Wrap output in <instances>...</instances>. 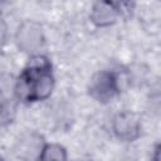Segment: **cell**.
Listing matches in <instances>:
<instances>
[{
	"mask_svg": "<svg viewBox=\"0 0 161 161\" xmlns=\"http://www.w3.org/2000/svg\"><path fill=\"white\" fill-rule=\"evenodd\" d=\"M45 142L43 136L35 132L21 135L14 146V153L21 161H38L43 153Z\"/></svg>",
	"mask_w": 161,
	"mask_h": 161,
	"instance_id": "cell-1",
	"label": "cell"
},
{
	"mask_svg": "<svg viewBox=\"0 0 161 161\" xmlns=\"http://www.w3.org/2000/svg\"><path fill=\"white\" fill-rule=\"evenodd\" d=\"M43 30L42 26L31 20L24 21L15 35L18 48L24 53H34L43 44Z\"/></svg>",
	"mask_w": 161,
	"mask_h": 161,
	"instance_id": "cell-2",
	"label": "cell"
},
{
	"mask_svg": "<svg viewBox=\"0 0 161 161\" xmlns=\"http://www.w3.org/2000/svg\"><path fill=\"white\" fill-rule=\"evenodd\" d=\"M112 128L118 138L123 141H133L140 136L141 122L136 113L131 111H123L114 116Z\"/></svg>",
	"mask_w": 161,
	"mask_h": 161,
	"instance_id": "cell-3",
	"label": "cell"
},
{
	"mask_svg": "<svg viewBox=\"0 0 161 161\" xmlns=\"http://www.w3.org/2000/svg\"><path fill=\"white\" fill-rule=\"evenodd\" d=\"M117 92V79L109 72H98L89 83V94L98 102H108Z\"/></svg>",
	"mask_w": 161,
	"mask_h": 161,
	"instance_id": "cell-4",
	"label": "cell"
},
{
	"mask_svg": "<svg viewBox=\"0 0 161 161\" xmlns=\"http://www.w3.org/2000/svg\"><path fill=\"white\" fill-rule=\"evenodd\" d=\"M28 80L30 86V99L40 101L45 99L50 96L53 87H54V79L50 74V72H42L35 73L26 70L23 74Z\"/></svg>",
	"mask_w": 161,
	"mask_h": 161,
	"instance_id": "cell-5",
	"label": "cell"
},
{
	"mask_svg": "<svg viewBox=\"0 0 161 161\" xmlns=\"http://www.w3.org/2000/svg\"><path fill=\"white\" fill-rule=\"evenodd\" d=\"M118 9L112 3L99 1L96 3L92 8L91 20L97 26H108L117 20Z\"/></svg>",
	"mask_w": 161,
	"mask_h": 161,
	"instance_id": "cell-6",
	"label": "cell"
},
{
	"mask_svg": "<svg viewBox=\"0 0 161 161\" xmlns=\"http://www.w3.org/2000/svg\"><path fill=\"white\" fill-rule=\"evenodd\" d=\"M16 80L9 73L0 74V106L13 102L15 97Z\"/></svg>",
	"mask_w": 161,
	"mask_h": 161,
	"instance_id": "cell-7",
	"label": "cell"
},
{
	"mask_svg": "<svg viewBox=\"0 0 161 161\" xmlns=\"http://www.w3.org/2000/svg\"><path fill=\"white\" fill-rule=\"evenodd\" d=\"M40 161H67V151L58 143L45 145Z\"/></svg>",
	"mask_w": 161,
	"mask_h": 161,
	"instance_id": "cell-8",
	"label": "cell"
},
{
	"mask_svg": "<svg viewBox=\"0 0 161 161\" xmlns=\"http://www.w3.org/2000/svg\"><path fill=\"white\" fill-rule=\"evenodd\" d=\"M15 102H9L0 106V125L10 123L15 116Z\"/></svg>",
	"mask_w": 161,
	"mask_h": 161,
	"instance_id": "cell-9",
	"label": "cell"
},
{
	"mask_svg": "<svg viewBox=\"0 0 161 161\" xmlns=\"http://www.w3.org/2000/svg\"><path fill=\"white\" fill-rule=\"evenodd\" d=\"M6 38V25L0 20V45L4 43Z\"/></svg>",
	"mask_w": 161,
	"mask_h": 161,
	"instance_id": "cell-10",
	"label": "cell"
},
{
	"mask_svg": "<svg viewBox=\"0 0 161 161\" xmlns=\"http://www.w3.org/2000/svg\"><path fill=\"white\" fill-rule=\"evenodd\" d=\"M153 161H158V146L155 150V156H153Z\"/></svg>",
	"mask_w": 161,
	"mask_h": 161,
	"instance_id": "cell-11",
	"label": "cell"
},
{
	"mask_svg": "<svg viewBox=\"0 0 161 161\" xmlns=\"http://www.w3.org/2000/svg\"><path fill=\"white\" fill-rule=\"evenodd\" d=\"M0 161H4V160H3V158H1V157H0Z\"/></svg>",
	"mask_w": 161,
	"mask_h": 161,
	"instance_id": "cell-12",
	"label": "cell"
}]
</instances>
